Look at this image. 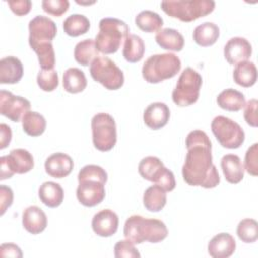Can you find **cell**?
<instances>
[{"instance_id":"cell-1","label":"cell","mask_w":258,"mask_h":258,"mask_svg":"<svg viewBox=\"0 0 258 258\" xmlns=\"http://www.w3.org/2000/svg\"><path fill=\"white\" fill-rule=\"evenodd\" d=\"M187 153L182 165V177L192 186L214 188L220 183V175L213 163L212 142L203 130L190 131L185 139Z\"/></svg>"},{"instance_id":"cell-2","label":"cell","mask_w":258,"mask_h":258,"mask_svg":"<svg viewBox=\"0 0 258 258\" xmlns=\"http://www.w3.org/2000/svg\"><path fill=\"white\" fill-rule=\"evenodd\" d=\"M123 233L125 238L134 244L158 243L167 237L168 230L160 220L132 215L126 220Z\"/></svg>"},{"instance_id":"cell-3","label":"cell","mask_w":258,"mask_h":258,"mask_svg":"<svg viewBox=\"0 0 258 258\" xmlns=\"http://www.w3.org/2000/svg\"><path fill=\"white\" fill-rule=\"evenodd\" d=\"M128 35L129 27L126 22L118 18L105 17L99 22V32L96 35L95 44L99 52L115 53Z\"/></svg>"},{"instance_id":"cell-4","label":"cell","mask_w":258,"mask_h":258,"mask_svg":"<svg viewBox=\"0 0 258 258\" xmlns=\"http://www.w3.org/2000/svg\"><path fill=\"white\" fill-rule=\"evenodd\" d=\"M181 69V61L174 53H159L149 56L142 67V77L150 84L171 79Z\"/></svg>"},{"instance_id":"cell-5","label":"cell","mask_w":258,"mask_h":258,"mask_svg":"<svg viewBox=\"0 0 258 258\" xmlns=\"http://www.w3.org/2000/svg\"><path fill=\"white\" fill-rule=\"evenodd\" d=\"M212 0H185V1H162L161 9L170 17L177 18L182 22H190L204 17L215 9Z\"/></svg>"},{"instance_id":"cell-6","label":"cell","mask_w":258,"mask_h":258,"mask_svg":"<svg viewBox=\"0 0 258 258\" xmlns=\"http://www.w3.org/2000/svg\"><path fill=\"white\" fill-rule=\"evenodd\" d=\"M202 83V76L197 71L191 68L184 69L172 91V101L174 104L179 107L195 104L199 99Z\"/></svg>"},{"instance_id":"cell-7","label":"cell","mask_w":258,"mask_h":258,"mask_svg":"<svg viewBox=\"0 0 258 258\" xmlns=\"http://www.w3.org/2000/svg\"><path fill=\"white\" fill-rule=\"evenodd\" d=\"M139 174L146 180L161 186L165 191L175 188V178L171 170L166 168L156 156H146L138 164Z\"/></svg>"},{"instance_id":"cell-8","label":"cell","mask_w":258,"mask_h":258,"mask_svg":"<svg viewBox=\"0 0 258 258\" xmlns=\"http://www.w3.org/2000/svg\"><path fill=\"white\" fill-rule=\"evenodd\" d=\"M94 146L100 151L111 150L117 142V130L114 118L107 113L96 114L91 121Z\"/></svg>"},{"instance_id":"cell-9","label":"cell","mask_w":258,"mask_h":258,"mask_svg":"<svg viewBox=\"0 0 258 258\" xmlns=\"http://www.w3.org/2000/svg\"><path fill=\"white\" fill-rule=\"evenodd\" d=\"M211 129L219 143L225 148H239L245 140V132L242 127L225 116L215 117L212 121Z\"/></svg>"},{"instance_id":"cell-10","label":"cell","mask_w":258,"mask_h":258,"mask_svg":"<svg viewBox=\"0 0 258 258\" xmlns=\"http://www.w3.org/2000/svg\"><path fill=\"white\" fill-rule=\"evenodd\" d=\"M90 74L94 81L108 90H118L124 84V74L117 64L106 56H99L90 66Z\"/></svg>"},{"instance_id":"cell-11","label":"cell","mask_w":258,"mask_h":258,"mask_svg":"<svg viewBox=\"0 0 258 258\" xmlns=\"http://www.w3.org/2000/svg\"><path fill=\"white\" fill-rule=\"evenodd\" d=\"M0 164V179L4 180L12 177L14 173L23 174L30 171L34 166V160L29 151L23 148H16L11 150L8 155L2 156Z\"/></svg>"},{"instance_id":"cell-12","label":"cell","mask_w":258,"mask_h":258,"mask_svg":"<svg viewBox=\"0 0 258 258\" xmlns=\"http://www.w3.org/2000/svg\"><path fill=\"white\" fill-rule=\"evenodd\" d=\"M28 42L31 48L50 43L56 35L57 28L53 20L43 15H36L28 23Z\"/></svg>"},{"instance_id":"cell-13","label":"cell","mask_w":258,"mask_h":258,"mask_svg":"<svg viewBox=\"0 0 258 258\" xmlns=\"http://www.w3.org/2000/svg\"><path fill=\"white\" fill-rule=\"evenodd\" d=\"M30 102L21 97L15 96L9 91L0 92V113L13 122H19L30 110Z\"/></svg>"},{"instance_id":"cell-14","label":"cell","mask_w":258,"mask_h":258,"mask_svg":"<svg viewBox=\"0 0 258 258\" xmlns=\"http://www.w3.org/2000/svg\"><path fill=\"white\" fill-rule=\"evenodd\" d=\"M105 183L94 179L79 181L77 199L85 207H95L105 199Z\"/></svg>"},{"instance_id":"cell-15","label":"cell","mask_w":258,"mask_h":258,"mask_svg":"<svg viewBox=\"0 0 258 258\" xmlns=\"http://www.w3.org/2000/svg\"><path fill=\"white\" fill-rule=\"evenodd\" d=\"M252 54V45L244 37L236 36L229 39L224 46V56L230 64L248 60Z\"/></svg>"},{"instance_id":"cell-16","label":"cell","mask_w":258,"mask_h":258,"mask_svg":"<svg viewBox=\"0 0 258 258\" xmlns=\"http://www.w3.org/2000/svg\"><path fill=\"white\" fill-rule=\"evenodd\" d=\"M119 226V218L115 212L105 209L94 215L92 219V229L100 237L113 236Z\"/></svg>"},{"instance_id":"cell-17","label":"cell","mask_w":258,"mask_h":258,"mask_svg":"<svg viewBox=\"0 0 258 258\" xmlns=\"http://www.w3.org/2000/svg\"><path fill=\"white\" fill-rule=\"evenodd\" d=\"M44 168L46 173L51 177L63 178L72 172L74 161L70 155L62 152H56L46 158Z\"/></svg>"},{"instance_id":"cell-18","label":"cell","mask_w":258,"mask_h":258,"mask_svg":"<svg viewBox=\"0 0 258 258\" xmlns=\"http://www.w3.org/2000/svg\"><path fill=\"white\" fill-rule=\"evenodd\" d=\"M170 117V111L167 105L161 102L151 103L147 106L143 113V121L145 125L153 130L164 127Z\"/></svg>"},{"instance_id":"cell-19","label":"cell","mask_w":258,"mask_h":258,"mask_svg":"<svg viewBox=\"0 0 258 258\" xmlns=\"http://www.w3.org/2000/svg\"><path fill=\"white\" fill-rule=\"evenodd\" d=\"M23 228L32 235L43 232L47 226L45 213L37 206H29L22 213Z\"/></svg>"},{"instance_id":"cell-20","label":"cell","mask_w":258,"mask_h":258,"mask_svg":"<svg viewBox=\"0 0 258 258\" xmlns=\"http://www.w3.org/2000/svg\"><path fill=\"white\" fill-rule=\"evenodd\" d=\"M236 250V241L229 233L214 236L208 244V252L213 258H228Z\"/></svg>"},{"instance_id":"cell-21","label":"cell","mask_w":258,"mask_h":258,"mask_svg":"<svg viewBox=\"0 0 258 258\" xmlns=\"http://www.w3.org/2000/svg\"><path fill=\"white\" fill-rule=\"evenodd\" d=\"M23 76V66L15 56H6L0 60V83L16 84Z\"/></svg>"},{"instance_id":"cell-22","label":"cell","mask_w":258,"mask_h":258,"mask_svg":"<svg viewBox=\"0 0 258 258\" xmlns=\"http://www.w3.org/2000/svg\"><path fill=\"white\" fill-rule=\"evenodd\" d=\"M221 167L226 180L232 184L239 183L244 177V166L236 154H226L221 159Z\"/></svg>"},{"instance_id":"cell-23","label":"cell","mask_w":258,"mask_h":258,"mask_svg":"<svg viewBox=\"0 0 258 258\" xmlns=\"http://www.w3.org/2000/svg\"><path fill=\"white\" fill-rule=\"evenodd\" d=\"M155 41L161 48L172 51H180L184 45V38L182 34L176 29L169 27L157 31Z\"/></svg>"},{"instance_id":"cell-24","label":"cell","mask_w":258,"mask_h":258,"mask_svg":"<svg viewBox=\"0 0 258 258\" xmlns=\"http://www.w3.org/2000/svg\"><path fill=\"white\" fill-rule=\"evenodd\" d=\"M220 35V29L214 22H204L198 25L194 32L192 37L195 42L200 46H211L218 40Z\"/></svg>"},{"instance_id":"cell-25","label":"cell","mask_w":258,"mask_h":258,"mask_svg":"<svg viewBox=\"0 0 258 258\" xmlns=\"http://www.w3.org/2000/svg\"><path fill=\"white\" fill-rule=\"evenodd\" d=\"M62 187L53 181H45L38 188V197L40 201L49 208L58 207L63 201Z\"/></svg>"},{"instance_id":"cell-26","label":"cell","mask_w":258,"mask_h":258,"mask_svg":"<svg viewBox=\"0 0 258 258\" xmlns=\"http://www.w3.org/2000/svg\"><path fill=\"white\" fill-rule=\"evenodd\" d=\"M233 79L236 84L244 88L252 87L257 81V69L254 62L245 60L236 64L233 72Z\"/></svg>"},{"instance_id":"cell-27","label":"cell","mask_w":258,"mask_h":258,"mask_svg":"<svg viewBox=\"0 0 258 258\" xmlns=\"http://www.w3.org/2000/svg\"><path fill=\"white\" fill-rule=\"evenodd\" d=\"M218 105L230 112H237L244 108L246 101L244 95L235 89H226L222 91L217 97Z\"/></svg>"},{"instance_id":"cell-28","label":"cell","mask_w":258,"mask_h":258,"mask_svg":"<svg viewBox=\"0 0 258 258\" xmlns=\"http://www.w3.org/2000/svg\"><path fill=\"white\" fill-rule=\"evenodd\" d=\"M74 56L78 63L87 67L99 57V51L96 47L95 40L89 38L78 42L74 49Z\"/></svg>"},{"instance_id":"cell-29","label":"cell","mask_w":258,"mask_h":258,"mask_svg":"<svg viewBox=\"0 0 258 258\" xmlns=\"http://www.w3.org/2000/svg\"><path fill=\"white\" fill-rule=\"evenodd\" d=\"M62 86L63 89L71 94L83 92L87 87V79L84 72L78 68L68 69L63 73Z\"/></svg>"},{"instance_id":"cell-30","label":"cell","mask_w":258,"mask_h":258,"mask_svg":"<svg viewBox=\"0 0 258 258\" xmlns=\"http://www.w3.org/2000/svg\"><path fill=\"white\" fill-rule=\"evenodd\" d=\"M145 45L142 38L136 34H129L124 42L123 56L129 62H138L142 59Z\"/></svg>"},{"instance_id":"cell-31","label":"cell","mask_w":258,"mask_h":258,"mask_svg":"<svg viewBox=\"0 0 258 258\" xmlns=\"http://www.w3.org/2000/svg\"><path fill=\"white\" fill-rule=\"evenodd\" d=\"M166 204V191L159 185L149 186L143 194V205L150 212L161 211Z\"/></svg>"},{"instance_id":"cell-32","label":"cell","mask_w":258,"mask_h":258,"mask_svg":"<svg viewBox=\"0 0 258 258\" xmlns=\"http://www.w3.org/2000/svg\"><path fill=\"white\" fill-rule=\"evenodd\" d=\"M23 131L32 137L41 135L46 128V121L44 117L34 111H28L22 118Z\"/></svg>"},{"instance_id":"cell-33","label":"cell","mask_w":258,"mask_h":258,"mask_svg":"<svg viewBox=\"0 0 258 258\" xmlns=\"http://www.w3.org/2000/svg\"><path fill=\"white\" fill-rule=\"evenodd\" d=\"M135 24L145 32L159 31L163 25V19L161 16L151 10H143L139 12L135 17Z\"/></svg>"},{"instance_id":"cell-34","label":"cell","mask_w":258,"mask_h":258,"mask_svg":"<svg viewBox=\"0 0 258 258\" xmlns=\"http://www.w3.org/2000/svg\"><path fill=\"white\" fill-rule=\"evenodd\" d=\"M64 32L73 37L85 34L90 28V20L83 14H72L63 21Z\"/></svg>"},{"instance_id":"cell-35","label":"cell","mask_w":258,"mask_h":258,"mask_svg":"<svg viewBox=\"0 0 258 258\" xmlns=\"http://www.w3.org/2000/svg\"><path fill=\"white\" fill-rule=\"evenodd\" d=\"M237 235L244 243H254L258 239V223L254 219H244L237 226Z\"/></svg>"},{"instance_id":"cell-36","label":"cell","mask_w":258,"mask_h":258,"mask_svg":"<svg viewBox=\"0 0 258 258\" xmlns=\"http://www.w3.org/2000/svg\"><path fill=\"white\" fill-rule=\"evenodd\" d=\"M32 49L37 54L41 70H53L55 64V53L52 42L35 46Z\"/></svg>"},{"instance_id":"cell-37","label":"cell","mask_w":258,"mask_h":258,"mask_svg":"<svg viewBox=\"0 0 258 258\" xmlns=\"http://www.w3.org/2000/svg\"><path fill=\"white\" fill-rule=\"evenodd\" d=\"M37 85L45 92H51L58 86V75L55 70H41L37 74Z\"/></svg>"},{"instance_id":"cell-38","label":"cell","mask_w":258,"mask_h":258,"mask_svg":"<svg viewBox=\"0 0 258 258\" xmlns=\"http://www.w3.org/2000/svg\"><path fill=\"white\" fill-rule=\"evenodd\" d=\"M84 179H94L102 181L103 183L107 182L108 175L105 169H103L99 165L95 164H88L85 165L78 174V181L84 180Z\"/></svg>"},{"instance_id":"cell-39","label":"cell","mask_w":258,"mask_h":258,"mask_svg":"<svg viewBox=\"0 0 258 258\" xmlns=\"http://www.w3.org/2000/svg\"><path fill=\"white\" fill-rule=\"evenodd\" d=\"M114 255L116 258H139L140 253L135 248L134 243L129 240H120L114 246Z\"/></svg>"},{"instance_id":"cell-40","label":"cell","mask_w":258,"mask_h":258,"mask_svg":"<svg viewBox=\"0 0 258 258\" xmlns=\"http://www.w3.org/2000/svg\"><path fill=\"white\" fill-rule=\"evenodd\" d=\"M41 6L46 13L53 16H60L68 11L70 2L68 0H43Z\"/></svg>"},{"instance_id":"cell-41","label":"cell","mask_w":258,"mask_h":258,"mask_svg":"<svg viewBox=\"0 0 258 258\" xmlns=\"http://www.w3.org/2000/svg\"><path fill=\"white\" fill-rule=\"evenodd\" d=\"M257 155H258V144L254 143L250 146L245 154V169L246 171L256 176L258 174V164H257Z\"/></svg>"},{"instance_id":"cell-42","label":"cell","mask_w":258,"mask_h":258,"mask_svg":"<svg viewBox=\"0 0 258 258\" xmlns=\"http://www.w3.org/2000/svg\"><path fill=\"white\" fill-rule=\"evenodd\" d=\"M257 100L251 99L244 106V119L251 127H257Z\"/></svg>"},{"instance_id":"cell-43","label":"cell","mask_w":258,"mask_h":258,"mask_svg":"<svg viewBox=\"0 0 258 258\" xmlns=\"http://www.w3.org/2000/svg\"><path fill=\"white\" fill-rule=\"evenodd\" d=\"M8 5L13 13L18 16L26 15L31 9V1L29 0H9Z\"/></svg>"},{"instance_id":"cell-44","label":"cell","mask_w":258,"mask_h":258,"mask_svg":"<svg viewBox=\"0 0 258 258\" xmlns=\"http://www.w3.org/2000/svg\"><path fill=\"white\" fill-rule=\"evenodd\" d=\"M13 202V191L9 186L0 185V214L3 215L7 208H9L12 205Z\"/></svg>"},{"instance_id":"cell-45","label":"cell","mask_w":258,"mask_h":258,"mask_svg":"<svg viewBox=\"0 0 258 258\" xmlns=\"http://www.w3.org/2000/svg\"><path fill=\"white\" fill-rule=\"evenodd\" d=\"M1 257H22V252L20 248L12 243L2 244L0 247Z\"/></svg>"},{"instance_id":"cell-46","label":"cell","mask_w":258,"mask_h":258,"mask_svg":"<svg viewBox=\"0 0 258 258\" xmlns=\"http://www.w3.org/2000/svg\"><path fill=\"white\" fill-rule=\"evenodd\" d=\"M0 149H4L11 141L12 132L8 125L2 123L0 125Z\"/></svg>"}]
</instances>
